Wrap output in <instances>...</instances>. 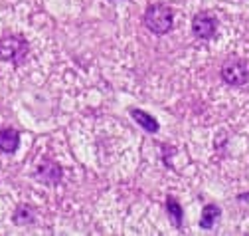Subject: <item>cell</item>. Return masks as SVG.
Here are the masks:
<instances>
[{
	"instance_id": "cell-4",
	"label": "cell",
	"mask_w": 249,
	"mask_h": 236,
	"mask_svg": "<svg viewBox=\"0 0 249 236\" xmlns=\"http://www.w3.org/2000/svg\"><path fill=\"white\" fill-rule=\"evenodd\" d=\"M215 28H217V20L210 12H200L192 20V32L202 40H210L215 34Z\"/></svg>"
},
{
	"instance_id": "cell-6",
	"label": "cell",
	"mask_w": 249,
	"mask_h": 236,
	"mask_svg": "<svg viewBox=\"0 0 249 236\" xmlns=\"http://www.w3.org/2000/svg\"><path fill=\"white\" fill-rule=\"evenodd\" d=\"M20 145V133L12 127H6V129H0V151L2 153H16Z\"/></svg>"
},
{
	"instance_id": "cell-10",
	"label": "cell",
	"mask_w": 249,
	"mask_h": 236,
	"mask_svg": "<svg viewBox=\"0 0 249 236\" xmlns=\"http://www.w3.org/2000/svg\"><path fill=\"white\" fill-rule=\"evenodd\" d=\"M166 213H168L172 224L176 228H180L182 226V206H180V202L174 197H168L166 198Z\"/></svg>"
},
{
	"instance_id": "cell-9",
	"label": "cell",
	"mask_w": 249,
	"mask_h": 236,
	"mask_svg": "<svg viewBox=\"0 0 249 236\" xmlns=\"http://www.w3.org/2000/svg\"><path fill=\"white\" fill-rule=\"evenodd\" d=\"M12 220L18 226H28V224H32L36 220V213H34V209L30 204H20L18 209L14 211V215H12Z\"/></svg>"
},
{
	"instance_id": "cell-8",
	"label": "cell",
	"mask_w": 249,
	"mask_h": 236,
	"mask_svg": "<svg viewBox=\"0 0 249 236\" xmlns=\"http://www.w3.org/2000/svg\"><path fill=\"white\" fill-rule=\"evenodd\" d=\"M222 216V211H220V206H215V204H208L204 206V211H202V218H200V226L210 230L217 224V220H220Z\"/></svg>"
},
{
	"instance_id": "cell-1",
	"label": "cell",
	"mask_w": 249,
	"mask_h": 236,
	"mask_svg": "<svg viewBox=\"0 0 249 236\" xmlns=\"http://www.w3.org/2000/svg\"><path fill=\"white\" fill-rule=\"evenodd\" d=\"M174 24V12L166 4H150L144 12V26L152 34L164 36L172 30Z\"/></svg>"
},
{
	"instance_id": "cell-3",
	"label": "cell",
	"mask_w": 249,
	"mask_h": 236,
	"mask_svg": "<svg viewBox=\"0 0 249 236\" xmlns=\"http://www.w3.org/2000/svg\"><path fill=\"white\" fill-rule=\"evenodd\" d=\"M222 78H224V81H228L231 85H243L249 79L247 64L243 60H239V58H230L222 66Z\"/></svg>"
},
{
	"instance_id": "cell-5",
	"label": "cell",
	"mask_w": 249,
	"mask_h": 236,
	"mask_svg": "<svg viewBox=\"0 0 249 236\" xmlns=\"http://www.w3.org/2000/svg\"><path fill=\"white\" fill-rule=\"evenodd\" d=\"M61 175H64V171H61V167L52 159L42 161L36 169V179L44 185H57L61 181Z\"/></svg>"
},
{
	"instance_id": "cell-2",
	"label": "cell",
	"mask_w": 249,
	"mask_h": 236,
	"mask_svg": "<svg viewBox=\"0 0 249 236\" xmlns=\"http://www.w3.org/2000/svg\"><path fill=\"white\" fill-rule=\"evenodd\" d=\"M28 40L20 34H6L0 38V60L10 62L12 66H20L28 56Z\"/></svg>"
},
{
	"instance_id": "cell-7",
	"label": "cell",
	"mask_w": 249,
	"mask_h": 236,
	"mask_svg": "<svg viewBox=\"0 0 249 236\" xmlns=\"http://www.w3.org/2000/svg\"><path fill=\"white\" fill-rule=\"evenodd\" d=\"M131 117H133V119H135V121H137L144 131H148V133H157V131L160 129L159 121L154 119L152 115L144 113L142 109H131Z\"/></svg>"
}]
</instances>
